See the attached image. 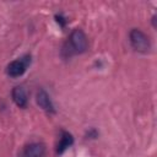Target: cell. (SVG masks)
Instances as JSON below:
<instances>
[{"mask_svg": "<svg viewBox=\"0 0 157 157\" xmlns=\"http://www.w3.org/2000/svg\"><path fill=\"white\" fill-rule=\"evenodd\" d=\"M12 99L16 103L17 107L20 108H26L27 103H28V97H27V92L22 86H16L12 90Z\"/></svg>", "mask_w": 157, "mask_h": 157, "instance_id": "6", "label": "cell"}, {"mask_svg": "<svg viewBox=\"0 0 157 157\" xmlns=\"http://www.w3.org/2000/svg\"><path fill=\"white\" fill-rule=\"evenodd\" d=\"M29 64H31V56L29 55H25L22 58H18L7 65L6 74L11 77H20L21 75L25 74V71L27 70Z\"/></svg>", "mask_w": 157, "mask_h": 157, "instance_id": "3", "label": "cell"}, {"mask_svg": "<svg viewBox=\"0 0 157 157\" xmlns=\"http://www.w3.org/2000/svg\"><path fill=\"white\" fill-rule=\"evenodd\" d=\"M55 20H56V22L61 26V27H65V25H66V18L61 15V13H59V15H55Z\"/></svg>", "mask_w": 157, "mask_h": 157, "instance_id": "8", "label": "cell"}, {"mask_svg": "<svg viewBox=\"0 0 157 157\" xmlns=\"http://www.w3.org/2000/svg\"><path fill=\"white\" fill-rule=\"evenodd\" d=\"M45 146L40 142H32L23 147L20 157H44Z\"/></svg>", "mask_w": 157, "mask_h": 157, "instance_id": "4", "label": "cell"}, {"mask_svg": "<svg viewBox=\"0 0 157 157\" xmlns=\"http://www.w3.org/2000/svg\"><path fill=\"white\" fill-rule=\"evenodd\" d=\"M74 144V137L70 132L67 131H61V136H60V140H59V144L56 146V152L59 155H61L66 148H69L71 145Z\"/></svg>", "mask_w": 157, "mask_h": 157, "instance_id": "7", "label": "cell"}, {"mask_svg": "<svg viewBox=\"0 0 157 157\" xmlns=\"http://www.w3.org/2000/svg\"><path fill=\"white\" fill-rule=\"evenodd\" d=\"M87 47H88V39L86 34L83 33V31L76 28L70 33L66 43L64 44L63 53L65 56H71L74 54H81L86 52Z\"/></svg>", "mask_w": 157, "mask_h": 157, "instance_id": "1", "label": "cell"}, {"mask_svg": "<svg viewBox=\"0 0 157 157\" xmlns=\"http://www.w3.org/2000/svg\"><path fill=\"white\" fill-rule=\"evenodd\" d=\"M129 38H130V43L135 50L141 52V53H146L150 50V48H151L150 39L142 31H140L137 28H132L130 31Z\"/></svg>", "mask_w": 157, "mask_h": 157, "instance_id": "2", "label": "cell"}, {"mask_svg": "<svg viewBox=\"0 0 157 157\" xmlns=\"http://www.w3.org/2000/svg\"><path fill=\"white\" fill-rule=\"evenodd\" d=\"M37 103H38V105H39L43 110H45V112H48V113H55L54 104H53V102H52L49 94H48L44 90H39V91L37 92Z\"/></svg>", "mask_w": 157, "mask_h": 157, "instance_id": "5", "label": "cell"}]
</instances>
